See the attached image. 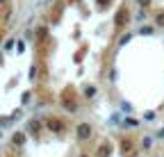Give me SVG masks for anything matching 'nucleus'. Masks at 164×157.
<instances>
[{
    "label": "nucleus",
    "mask_w": 164,
    "mask_h": 157,
    "mask_svg": "<svg viewBox=\"0 0 164 157\" xmlns=\"http://www.w3.org/2000/svg\"><path fill=\"white\" fill-rule=\"evenodd\" d=\"M139 2H141V5H148V0H139Z\"/></svg>",
    "instance_id": "2"
},
{
    "label": "nucleus",
    "mask_w": 164,
    "mask_h": 157,
    "mask_svg": "<svg viewBox=\"0 0 164 157\" xmlns=\"http://www.w3.org/2000/svg\"><path fill=\"white\" fill-rule=\"evenodd\" d=\"M87 134H89V127L82 125V127H80V137H87Z\"/></svg>",
    "instance_id": "1"
}]
</instances>
